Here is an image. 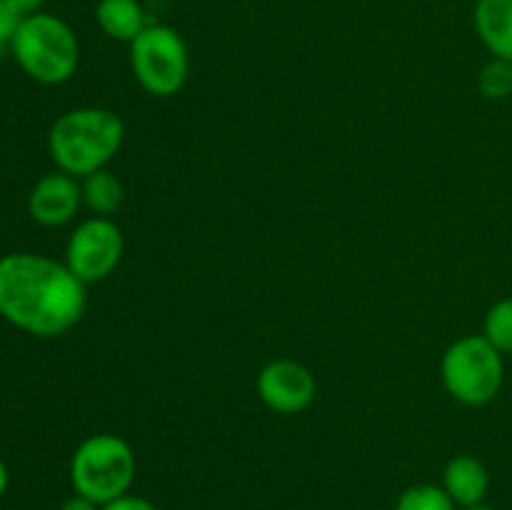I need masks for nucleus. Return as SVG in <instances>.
Returning <instances> with one entry per match:
<instances>
[{
  "instance_id": "1",
  "label": "nucleus",
  "mask_w": 512,
  "mask_h": 510,
  "mask_svg": "<svg viewBox=\"0 0 512 510\" xmlns=\"http://www.w3.org/2000/svg\"><path fill=\"white\" fill-rule=\"evenodd\" d=\"M85 283L60 260L40 253L0 258V318L35 338H58L80 323Z\"/></svg>"
},
{
  "instance_id": "2",
  "label": "nucleus",
  "mask_w": 512,
  "mask_h": 510,
  "mask_svg": "<svg viewBox=\"0 0 512 510\" xmlns=\"http://www.w3.org/2000/svg\"><path fill=\"white\" fill-rule=\"evenodd\" d=\"M125 123L108 108H73L48 133V153L58 170L83 180L103 170L120 153Z\"/></svg>"
},
{
  "instance_id": "3",
  "label": "nucleus",
  "mask_w": 512,
  "mask_h": 510,
  "mask_svg": "<svg viewBox=\"0 0 512 510\" xmlns=\"http://www.w3.org/2000/svg\"><path fill=\"white\" fill-rule=\"evenodd\" d=\"M15 63L40 85H60L70 80L80 63V43L68 23L58 15L35 13L23 18L13 43Z\"/></svg>"
},
{
  "instance_id": "4",
  "label": "nucleus",
  "mask_w": 512,
  "mask_h": 510,
  "mask_svg": "<svg viewBox=\"0 0 512 510\" xmlns=\"http://www.w3.org/2000/svg\"><path fill=\"white\" fill-rule=\"evenodd\" d=\"M68 473L75 493L105 505L130 493L138 475V458L125 438L98 433L75 448Z\"/></svg>"
},
{
  "instance_id": "5",
  "label": "nucleus",
  "mask_w": 512,
  "mask_h": 510,
  "mask_svg": "<svg viewBox=\"0 0 512 510\" xmlns=\"http://www.w3.org/2000/svg\"><path fill=\"white\" fill-rule=\"evenodd\" d=\"M440 378L450 398L458 403L480 408L498 398L503 388L505 365L503 353L485 335L458 338L440 360Z\"/></svg>"
},
{
  "instance_id": "6",
  "label": "nucleus",
  "mask_w": 512,
  "mask_h": 510,
  "mask_svg": "<svg viewBox=\"0 0 512 510\" xmlns=\"http://www.w3.org/2000/svg\"><path fill=\"white\" fill-rule=\"evenodd\" d=\"M130 68L145 93L155 98L180 93L190 73V55L183 35L170 25L150 23L130 43Z\"/></svg>"
},
{
  "instance_id": "7",
  "label": "nucleus",
  "mask_w": 512,
  "mask_h": 510,
  "mask_svg": "<svg viewBox=\"0 0 512 510\" xmlns=\"http://www.w3.org/2000/svg\"><path fill=\"white\" fill-rule=\"evenodd\" d=\"M125 238L118 223L103 215L83 220L65 243V265L85 285L108 278L123 260Z\"/></svg>"
},
{
  "instance_id": "8",
  "label": "nucleus",
  "mask_w": 512,
  "mask_h": 510,
  "mask_svg": "<svg viewBox=\"0 0 512 510\" xmlns=\"http://www.w3.org/2000/svg\"><path fill=\"white\" fill-rule=\"evenodd\" d=\"M258 395L270 410L283 415L303 413L318 393L313 373L298 360H270L258 373Z\"/></svg>"
},
{
  "instance_id": "9",
  "label": "nucleus",
  "mask_w": 512,
  "mask_h": 510,
  "mask_svg": "<svg viewBox=\"0 0 512 510\" xmlns=\"http://www.w3.org/2000/svg\"><path fill=\"white\" fill-rule=\"evenodd\" d=\"M80 208H83L80 180L63 170L43 175L28 195V215L43 228L68 225Z\"/></svg>"
},
{
  "instance_id": "10",
  "label": "nucleus",
  "mask_w": 512,
  "mask_h": 510,
  "mask_svg": "<svg viewBox=\"0 0 512 510\" xmlns=\"http://www.w3.org/2000/svg\"><path fill=\"white\" fill-rule=\"evenodd\" d=\"M443 488L460 510L483 505L490 488L488 468L473 455H455L443 470Z\"/></svg>"
},
{
  "instance_id": "11",
  "label": "nucleus",
  "mask_w": 512,
  "mask_h": 510,
  "mask_svg": "<svg viewBox=\"0 0 512 510\" xmlns=\"http://www.w3.org/2000/svg\"><path fill=\"white\" fill-rule=\"evenodd\" d=\"M475 30L493 58L512 63V0H478Z\"/></svg>"
},
{
  "instance_id": "12",
  "label": "nucleus",
  "mask_w": 512,
  "mask_h": 510,
  "mask_svg": "<svg viewBox=\"0 0 512 510\" xmlns=\"http://www.w3.org/2000/svg\"><path fill=\"white\" fill-rule=\"evenodd\" d=\"M95 20L110 40L128 45L150 25L138 0H98Z\"/></svg>"
},
{
  "instance_id": "13",
  "label": "nucleus",
  "mask_w": 512,
  "mask_h": 510,
  "mask_svg": "<svg viewBox=\"0 0 512 510\" xmlns=\"http://www.w3.org/2000/svg\"><path fill=\"white\" fill-rule=\"evenodd\" d=\"M80 190H83L85 208L93 210L95 215H103V218H110L113 213H118L125 200L123 183L108 168L85 175L80 180Z\"/></svg>"
},
{
  "instance_id": "14",
  "label": "nucleus",
  "mask_w": 512,
  "mask_h": 510,
  "mask_svg": "<svg viewBox=\"0 0 512 510\" xmlns=\"http://www.w3.org/2000/svg\"><path fill=\"white\" fill-rule=\"evenodd\" d=\"M395 510H460L443 485L418 483L398 495Z\"/></svg>"
},
{
  "instance_id": "15",
  "label": "nucleus",
  "mask_w": 512,
  "mask_h": 510,
  "mask_svg": "<svg viewBox=\"0 0 512 510\" xmlns=\"http://www.w3.org/2000/svg\"><path fill=\"white\" fill-rule=\"evenodd\" d=\"M483 335L500 353H512V298L498 300L485 315Z\"/></svg>"
},
{
  "instance_id": "16",
  "label": "nucleus",
  "mask_w": 512,
  "mask_h": 510,
  "mask_svg": "<svg viewBox=\"0 0 512 510\" xmlns=\"http://www.w3.org/2000/svg\"><path fill=\"white\" fill-rule=\"evenodd\" d=\"M480 93L488 100H505L512 95V63L503 58H493L483 65L478 75Z\"/></svg>"
},
{
  "instance_id": "17",
  "label": "nucleus",
  "mask_w": 512,
  "mask_h": 510,
  "mask_svg": "<svg viewBox=\"0 0 512 510\" xmlns=\"http://www.w3.org/2000/svg\"><path fill=\"white\" fill-rule=\"evenodd\" d=\"M20 23H23V15H20L8 0H0V43H5L10 48Z\"/></svg>"
},
{
  "instance_id": "18",
  "label": "nucleus",
  "mask_w": 512,
  "mask_h": 510,
  "mask_svg": "<svg viewBox=\"0 0 512 510\" xmlns=\"http://www.w3.org/2000/svg\"><path fill=\"white\" fill-rule=\"evenodd\" d=\"M100 510H158V505L153 500L143 498V495H133V493H125L120 498L110 500V503L100 505Z\"/></svg>"
},
{
  "instance_id": "19",
  "label": "nucleus",
  "mask_w": 512,
  "mask_h": 510,
  "mask_svg": "<svg viewBox=\"0 0 512 510\" xmlns=\"http://www.w3.org/2000/svg\"><path fill=\"white\" fill-rule=\"evenodd\" d=\"M58 510H100V505L93 503L90 498H83V495L75 493V495H70L68 500H63Z\"/></svg>"
},
{
  "instance_id": "20",
  "label": "nucleus",
  "mask_w": 512,
  "mask_h": 510,
  "mask_svg": "<svg viewBox=\"0 0 512 510\" xmlns=\"http://www.w3.org/2000/svg\"><path fill=\"white\" fill-rule=\"evenodd\" d=\"M10 5H13L15 10H18L23 18H28V15H35L40 13V8H43L45 0H8Z\"/></svg>"
},
{
  "instance_id": "21",
  "label": "nucleus",
  "mask_w": 512,
  "mask_h": 510,
  "mask_svg": "<svg viewBox=\"0 0 512 510\" xmlns=\"http://www.w3.org/2000/svg\"><path fill=\"white\" fill-rule=\"evenodd\" d=\"M10 485V473H8V465H5V460L0 458V498L5 495V490H8Z\"/></svg>"
},
{
  "instance_id": "22",
  "label": "nucleus",
  "mask_w": 512,
  "mask_h": 510,
  "mask_svg": "<svg viewBox=\"0 0 512 510\" xmlns=\"http://www.w3.org/2000/svg\"><path fill=\"white\" fill-rule=\"evenodd\" d=\"M8 45H5V43H0V60H3L5 58V53H8Z\"/></svg>"
},
{
  "instance_id": "23",
  "label": "nucleus",
  "mask_w": 512,
  "mask_h": 510,
  "mask_svg": "<svg viewBox=\"0 0 512 510\" xmlns=\"http://www.w3.org/2000/svg\"><path fill=\"white\" fill-rule=\"evenodd\" d=\"M463 510H495V508H490V505H475V508H463Z\"/></svg>"
}]
</instances>
